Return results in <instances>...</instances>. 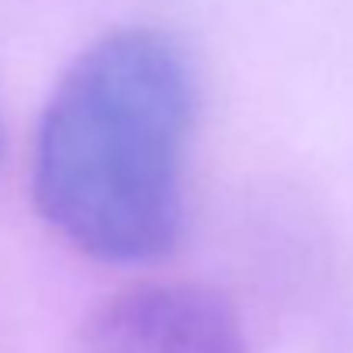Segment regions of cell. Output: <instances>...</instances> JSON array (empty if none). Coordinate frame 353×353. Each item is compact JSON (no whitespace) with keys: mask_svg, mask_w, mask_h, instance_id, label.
Masks as SVG:
<instances>
[{"mask_svg":"<svg viewBox=\"0 0 353 353\" xmlns=\"http://www.w3.org/2000/svg\"><path fill=\"white\" fill-rule=\"evenodd\" d=\"M194 73L156 28L97 39L52 90L32 152L39 215L101 263H156L184 232Z\"/></svg>","mask_w":353,"mask_h":353,"instance_id":"1","label":"cell"},{"mask_svg":"<svg viewBox=\"0 0 353 353\" xmlns=\"http://www.w3.org/2000/svg\"><path fill=\"white\" fill-rule=\"evenodd\" d=\"M83 353H246L236 305L205 284H139L108 298Z\"/></svg>","mask_w":353,"mask_h":353,"instance_id":"2","label":"cell"}]
</instances>
